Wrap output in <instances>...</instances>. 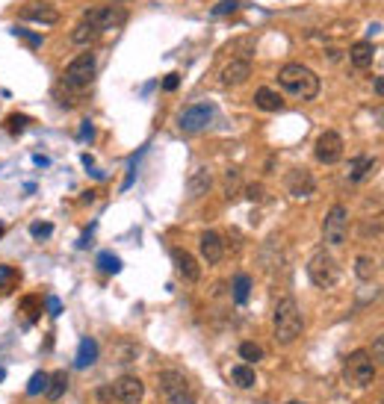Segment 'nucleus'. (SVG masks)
<instances>
[{
	"label": "nucleus",
	"mask_w": 384,
	"mask_h": 404,
	"mask_svg": "<svg viewBox=\"0 0 384 404\" xmlns=\"http://www.w3.org/2000/svg\"><path fill=\"white\" fill-rule=\"evenodd\" d=\"M21 18L24 21H36V24H56L59 21V9L51 0H30L21 6Z\"/></svg>",
	"instance_id": "obj_11"
},
{
	"label": "nucleus",
	"mask_w": 384,
	"mask_h": 404,
	"mask_svg": "<svg viewBox=\"0 0 384 404\" xmlns=\"http://www.w3.org/2000/svg\"><path fill=\"white\" fill-rule=\"evenodd\" d=\"M346 236H349V210L343 204H334L325 212V219H322V239L331 248H340L346 242Z\"/></svg>",
	"instance_id": "obj_5"
},
{
	"label": "nucleus",
	"mask_w": 384,
	"mask_h": 404,
	"mask_svg": "<svg viewBox=\"0 0 384 404\" xmlns=\"http://www.w3.org/2000/svg\"><path fill=\"white\" fill-rule=\"evenodd\" d=\"M373 89H376V95H378V98H384V74H381V77H376Z\"/></svg>",
	"instance_id": "obj_39"
},
{
	"label": "nucleus",
	"mask_w": 384,
	"mask_h": 404,
	"mask_svg": "<svg viewBox=\"0 0 384 404\" xmlns=\"http://www.w3.org/2000/svg\"><path fill=\"white\" fill-rule=\"evenodd\" d=\"M378 124H381V127H384V109H378Z\"/></svg>",
	"instance_id": "obj_40"
},
{
	"label": "nucleus",
	"mask_w": 384,
	"mask_h": 404,
	"mask_svg": "<svg viewBox=\"0 0 384 404\" xmlns=\"http://www.w3.org/2000/svg\"><path fill=\"white\" fill-rule=\"evenodd\" d=\"M95 71H98V62H95V54H80V56H74L66 71H63V77H59V86H63V92H83V89H89L92 80H95Z\"/></svg>",
	"instance_id": "obj_3"
},
{
	"label": "nucleus",
	"mask_w": 384,
	"mask_h": 404,
	"mask_svg": "<svg viewBox=\"0 0 384 404\" xmlns=\"http://www.w3.org/2000/svg\"><path fill=\"white\" fill-rule=\"evenodd\" d=\"M287 192L293 198H311L316 192V180H314V174L307 171V169H293L287 174Z\"/></svg>",
	"instance_id": "obj_12"
},
{
	"label": "nucleus",
	"mask_w": 384,
	"mask_h": 404,
	"mask_svg": "<svg viewBox=\"0 0 384 404\" xmlns=\"http://www.w3.org/2000/svg\"><path fill=\"white\" fill-rule=\"evenodd\" d=\"M210 186H213V174H210V169H195L192 174H190V180H187V192H190V198H201V195H207L210 192Z\"/></svg>",
	"instance_id": "obj_18"
},
{
	"label": "nucleus",
	"mask_w": 384,
	"mask_h": 404,
	"mask_svg": "<svg viewBox=\"0 0 384 404\" xmlns=\"http://www.w3.org/2000/svg\"><path fill=\"white\" fill-rule=\"evenodd\" d=\"M254 107L263 112H278V109H284V98L275 89H269V86H260L254 92Z\"/></svg>",
	"instance_id": "obj_20"
},
{
	"label": "nucleus",
	"mask_w": 384,
	"mask_h": 404,
	"mask_svg": "<svg viewBox=\"0 0 384 404\" xmlns=\"http://www.w3.org/2000/svg\"><path fill=\"white\" fill-rule=\"evenodd\" d=\"M373 59H376V47L369 42H355L349 47V62L355 68H369V65H373Z\"/></svg>",
	"instance_id": "obj_21"
},
{
	"label": "nucleus",
	"mask_w": 384,
	"mask_h": 404,
	"mask_svg": "<svg viewBox=\"0 0 384 404\" xmlns=\"http://www.w3.org/2000/svg\"><path fill=\"white\" fill-rule=\"evenodd\" d=\"M0 378H3V369H0Z\"/></svg>",
	"instance_id": "obj_43"
},
{
	"label": "nucleus",
	"mask_w": 384,
	"mask_h": 404,
	"mask_svg": "<svg viewBox=\"0 0 384 404\" xmlns=\"http://www.w3.org/2000/svg\"><path fill=\"white\" fill-rule=\"evenodd\" d=\"M249 77H252V59H245V56L231 59L228 65L222 68V74H219L222 86H243Z\"/></svg>",
	"instance_id": "obj_13"
},
{
	"label": "nucleus",
	"mask_w": 384,
	"mask_h": 404,
	"mask_svg": "<svg viewBox=\"0 0 384 404\" xmlns=\"http://www.w3.org/2000/svg\"><path fill=\"white\" fill-rule=\"evenodd\" d=\"M314 154H316V160L322 162V166H334V162H340L343 160V136L334 133V130H325L316 139Z\"/></svg>",
	"instance_id": "obj_9"
},
{
	"label": "nucleus",
	"mask_w": 384,
	"mask_h": 404,
	"mask_svg": "<svg viewBox=\"0 0 384 404\" xmlns=\"http://www.w3.org/2000/svg\"><path fill=\"white\" fill-rule=\"evenodd\" d=\"M47 307H51L54 316H59V313H63V301H59V298H47Z\"/></svg>",
	"instance_id": "obj_38"
},
{
	"label": "nucleus",
	"mask_w": 384,
	"mask_h": 404,
	"mask_svg": "<svg viewBox=\"0 0 384 404\" xmlns=\"http://www.w3.org/2000/svg\"><path fill=\"white\" fill-rule=\"evenodd\" d=\"M213 118H216V109L210 104H192V107H187L181 112L178 127L183 133H201V130H207L210 124H213Z\"/></svg>",
	"instance_id": "obj_8"
},
{
	"label": "nucleus",
	"mask_w": 384,
	"mask_h": 404,
	"mask_svg": "<svg viewBox=\"0 0 384 404\" xmlns=\"http://www.w3.org/2000/svg\"><path fill=\"white\" fill-rule=\"evenodd\" d=\"M231 381H233V387H240V389H252L254 387V369L249 363H243V366H233L231 369Z\"/></svg>",
	"instance_id": "obj_23"
},
{
	"label": "nucleus",
	"mask_w": 384,
	"mask_h": 404,
	"mask_svg": "<svg viewBox=\"0 0 384 404\" xmlns=\"http://www.w3.org/2000/svg\"><path fill=\"white\" fill-rule=\"evenodd\" d=\"M160 393L169 404H195L192 393H190V384L181 372H163L160 375Z\"/></svg>",
	"instance_id": "obj_7"
},
{
	"label": "nucleus",
	"mask_w": 384,
	"mask_h": 404,
	"mask_svg": "<svg viewBox=\"0 0 384 404\" xmlns=\"http://www.w3.org/2000/svg\"><path fill=\"white\" fill-rule=\"evenodd\" d=\"M98 360V343L92 336H86V339H80V348H77V369H89V366Z\"/></svg>",
	"instance_id": "obj_22"
},
{
	"label": "nucleus",
	"mask_w": 384,
	"mask_h": 404,
	"mask_svg": "<svg viewBox=\"0 0 384 404\" xmlns=\"http://www.w3.org/2000/svg\"><path fill=\"white\" fill-rule=\"evenodd\" d=\"M272 327H275V339L281 345H293L295 339L302 336L305 319H302V310H299V304H295V298L284 295L278 301L275 313H272Z\"/></svg>",
	"instance_id": "obj_2"
},
{
	"label": "nucleus",
	"mask_w": 384,
	"mask_h": 404,
	"mask_svg": "<svg viewBox=\"0 0 384 404\" xmlns=\"http://www.w3.org/2000/svg\"><path fill=\"white\" fill-rule=\"evenodd\" d=\"M369 357L378 360V363H384V334L373 339V348H369Z\"/></svg>",
	"instance_id": "obj_33"
},
{
	"label": "nucleus",
	"mask_w": 384,
	"mask_h": 404,
	"mask_svg": "<svg viewBox=\"0 0 384 404\" xmlns=\"http://www.w3.org/2000/svg\"><path fill=\"white\" fill-rule=\"evenodd\" d=\"M355 272H358V277H361V281H369V277H376V263L369 260V257H358Z\"/></svg>",
	"instance_id": "obj_29"
},
{
	"label": "nucleus",
	"mask_w": 384,
	"mask_h": 404,
	"mask_svg": "<svg viewBox=\"0 0 384 404\" xmlns=\"http://www.w3.org/2000/svg\"><path fill=\"white\" fill-rule=\"evenodd\" d=\"M240 357L245 360V363H260V360H263V348H260L257 343H243L240 345Z\"/></svg>",
	"instance_id": "obj_26"
},
{
	"label": "nucleus",
	"mask_w": 384,
	"mask_h": 404,
	"mask_svg": "<svg viewBox=\"0 0 384 404\" xmlns=\"http://www.w3.org/2000/svg\"><path fill=\"white\" fill-rule=\"evenodd\" d=\"M0 236H3V224H0Z\"/></svg>",
	"instance_id": "obj_42"
},
{
	"label": "nucleus",
	"mask_w": 384,
	"mask_h": 404,
	"mask_svg": "<svg viewBox=\"0 0 384 404\" xmlns=\"http://www.w3.org/2000/svg\"><path fill=\"white\" fill-rule=\"evenodd\" d=\"M66 389H68V375L66 372H56V375H51V381H47V398H51V401H56L59 396H63L66 393Z\"/></svg>",
	"instance_id": "obj_25"
},
{
	"label": "nucleus",
	"mask_w": 384,
	"mask_h": 404,
	"mask_svg": "<svg viewBox=\"0 0 384 404\" xmlns=\"http://www.w3.org/2000/svg\"><path fill=\"white\" fill-rule=\"evenodd\" d=\"M15 277V272H12L9 266H0V289H6V283Z\"/></svg>",
	"instance_id": "obj_37"
},
{
	"label": "nucleus",
	"mask_w": 384,
	"mask_h": 404,
	"mask_svg": "<svg viewBox=\"0 0 384 404\" xmlns=\"http://www.w3.org/2000/svg\"><path fill=\"white\" fill-rule=\"evenodd\" d=\"M98 36H101V30H98V24L92 18V12H86V15L77 21V27L71 30V42L77 45V47H89Z\"/></svg>",
	"instance_id": "obj_16"
},
{
	"label": "nucleus",
	"mask_w": 384,
	"mask_h": 404,
	"mask_svg": "<svg viewBox=\"0 0 384 404\" xmlns=\"http://www.w3.org/2000/svg\"><path fill=\"white\" fill-rule=\"evenodd\" d=\"M287 404H305V401H287Z\"/></svg>",
	"instance_id": "obj_41"
},
{
	"label": "nucleus",
	"mask_w": 384,
	"mask_h": 404,
	"mask_svg": "<svg viewBox=\"0 0 384 404\" xmlns=\"http://www.w3.org/2000/svg\"><path fill=\"white\" fill-rule=\"evenodd\" d=\"M178 86H181V77H178V74H169V77L163 80V89H166V92H175Z\"/></svg>",
	"instance_id": "obj_36"
},
{
	"label": "nucleus",
	"mask_w": 384,
	"mask_h": 404,
	"mask_svg": "<svg viewBox=\"0 0 384 404\" xmlns=\"http://www.w3.org/2000/svg\"><path fill=\"white\" fill-rule=\"evenodd\" d=\"M278 86L299 100H314L319 95V77L307 65H302V62H287L278 71Z\"/></svg>",
	"instance_id": "obj_1"
},
{
	"label": "nucleus",
	"mask_w": 384,
	"mask_h": 404,
	"mask_svg": "<svg viewBox=\"0 0 384 404\" xmlns=\"http://www.w3.org/2000/svg\"><path fill=\"white\" fill-rule=\"evenodd\" d=\"M231 293H233V301L237 304H245L252 295V277L249 274H237L233 277V283H231Z\"/></svg>",
	"instance_id": "obj_24"
},
{
	"label": "nucleus",
	"mask_w": 384,
	"mask_h": 404,
	"mask_svg": "<svg viewBox=\"0 0 384 404\" xmlns=\"http://www.w3.org/2000/svg\"><path fill=\"white\" fill-rule=\"evenodd\" d=\"M27 124H30L27 116H12V118L6 121V130H9V133H21V130H27Z\"/></svg>",
	"instance_id": "obj_31"
},
{
	"label": "nucleus",
	"mask_w": 384,
	"mask_h": 404,
	"mask_svg": "<svg viewBox=\"0 0 384 404\" xmlns=\"http://www.w3.org/2000/svg\"><path fill=\"white\" fill-rule=\"evenodd\" d=\"M98 266H101V272H107V274H116V272H121V260L116 257V254H98Z\"/></svg>",
	"instance_id": "obj_28"
},
{
	"label": "nucleus",
	"mask_w": 384,
	"mask_h": 404,
	"mask_svg": "<svg viewBox=\"0 0 384 404\" xmlns=\"http://www.w3.org/2000/svg\"><path fill=\"white\" fill-rule=\"evenodd\" d=\"M175 266H178L183 281H190V283H195L198 277H201V266H198L195 257L190 254V251H183V248H175Z\"/></svg>",
	"instance_id": "obj_17"
},
{
	"label": "nucleus",
	"mask_w": 384,
	"mask_h": 404,
	"mask_svg": "<svg viewBox=\"0 0 384 404\" xmlns=\"http://www.w3.org/2000/svg\"><path fill=\"white\" fill-rule=\"evenodd\" d=\"M307 277L319 286V289H331L334 283L340 281V266L337 260H334L328 251H316V254L311 257V263H307Z\"/></svg>",
	"instance_id": "obj_6"
},
{
	"label": "nucleus",
	"mask_w": 384,
	"mask_h": 404,
	"mask_svg": "<svg viewBox=\"0 0 384 404\" xmlns=\"http://www.w3.org/2000/svg\"><path fill=\"white\" fill-rule=\"evenodd\" d=\"M376 171V157H369V154H361V157H355L352 162H349V183H361V180H367L369 174Z\"/></svg>",
	"instance_id": "obj_19"
},
{
	"label": "nucleus",
	"mask_w": 384,
	"mask_h": 404,
	"mask_svg": "<svg viewBox=\"0 0 384 404\" xmlns=\"http://www.w3.org/2000/svg\"><path fill=\"white\" fill-rule=\"evenodd\" d=\"M343 378H346V384L349 387H358V389H364L373 384V378H376V360L369 357V351H352L349 357H346V366H343Z\"/></svg>",
	"instance_id": "obj_4"
},
{
	"label": "nucleus",
	"mask_w": 384,
	"mask_h": 404,
	"mask_svg": "<svg viewBox=\"0 0 384 404\" xmlns=\"http://www.w3.org/2000/svg\"><path fill=\"white\" fill-rule=\"evenodd\" d=\"M47 381H51V375L36 372V375L30 378V384H27V393H30V396H42V393H47Z\"/></svg>",
	"instance_id": "obj_27"
},
{
	"label": "nucleus",
	"mask_w": 384,
	"mask_h": 404,
	"mask_svg": "<svg viewBox=\"0 0 384 404\" xmlns=\"http://www.w3.org/2000/svg\"><path fill=\"white\" fill-rule=\"evenodd\" d=\"M245 198H249V201H260V198H263V186H260V183H249V186H245Z\"/></svg>",
	"instance_id": "obj_34"
},
{
	"label": "nucleus",
	"mask_w": 384,
	"mask_h": 404,
	"mask_svg": "<svg viewBox=\"0 0 384 404\" xmlns=\"http://www.w3.org/2000/svg\"><path fill=\"white\" fill-rule=\"evenodd\" d=\"M30 233L36 236V239H47L54 233V224H47V222H33L30 224Z\"/></svg>",
	"instance_id": "obj_30"
},
{
	"label": "nucleus",
	"mask_w": 384,
	"mask_h": 404,
	"mask_svg": "<svg viewBox=\"0 0 384 404\" xmlns=\"http://www.w3.org/2000/svg\"><path fill=\"white\" fill-rule=\"evenodd\" d=\"M198 242H201V257L210 263V266H216V263L225 257V239H222L216 231H204Z\"/></svg>",
	"instance_id": "obj_15"
},
{
	"label": "nucleus",
	"mask_w": 384,
	"mask_h": 404,
	"mask_svg": "<svg viewBox=\"0 0 384 404\" xmlns=\"http://www.w3.org/2000/svg\"><path fill=\"white\" fill-rule=\"evenodd\" d=\"M109 393H113V398L121 401V404H139L142 396H145V384L139 381V378L125 375V378H118V381H113Z\"/></svg>",
	"instance_id": "obj_10"
},
{
	"label": "nucleus",
	"mask_w": 384,
	"mask_h": 404,
	"mask_svg": "<svg viewBox=\"0 0 384 404\" xmlns=\"http://www.w3.org/2000/svg\"><path fill=\"white\" fill-rule=\"evenodd\" d=\"M92 12V18L98 24V30L107 33V30H116L121 27V24L128 21V12L125 9H118V6H101V9H89Z\"/></svg>",
	"instance_id": "obj_14"
},
{
	"label": "nucleus",
	"mask_w": 384,
	"mask_h": 404,
	"mask_svg": "<svg viewBox=\"0 0 384 404\" xmlns=\"http://www.w3.org/2000/svg\"><path fill=\"white\" fill-rule=\"evenodd\" d=\"M240 9V0H222L219 6H213V15H231Z\"/></svg>",
	"instance_id": "obj_32"
},
{
	"label": "nucleus",
	"mask_w": 384,
	"mask_h": 404,
	"mask_svg": "<svg viewBox=\"0 0 384 404\" xmlns=\"http://www.w3.org/2000/svg\"><path fill=\"white\" fill-rule=\"evenodd\" d=\"M15 36H21V39L27 42L30 47H39L42 45V36H33V33H24V30H15Z\"/></svg>",
	"instance_id": "obj_35"
}]
</instances>
